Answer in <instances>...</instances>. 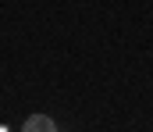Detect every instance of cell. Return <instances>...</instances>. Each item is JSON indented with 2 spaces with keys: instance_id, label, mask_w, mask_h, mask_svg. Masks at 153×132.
I'll list each match as a JSON object with an SVG mask.
<instances>
[{
  "instance_id": "6da1fadb",
  "label": "cell",
  "mask_w": 153,
  "mask_h": 132,
  "mask_svg": "<svg viewBox=\"0 0 153 132\" xmlns=\"http://www.w3.org/2000/svg\"><path fill=\"white\" fill-rule=\"evenodd\" d=\"M25 132H57V125H53L50 114H32V118L25 122Z\"/></svg>"
}]
</instances>
